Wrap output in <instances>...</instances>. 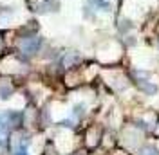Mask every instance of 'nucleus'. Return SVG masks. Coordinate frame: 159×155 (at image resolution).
<instances>
[{
	"label": "nucleus",
	"mask_w": 159,
	"mask_h": 155,
	"mask_svg": "<svg viewBox=\"0 0 159 155\" xmlns=\"http://www.w3.org/2000/svg\"><path fill=\"white\" fill-rule=\"evenodd\" d=\"M15 155H27V150H25V146H20L18 150H16V153Z\"/></svg>",
	"instance_id": "nucleus-9"
},
{
	"label": "nucleus",
	"mask_w": 159,
	"mask_h": 155,
	"mask_svg": "<svg viewBox=\"0 0 159 155\" xmlns=\"http://www.w3.org/2000/svg\"><path fill=\"white\" fill-rule=\"evenodd\" d=\"M11 94H13L11 87H0V97H2V99H9Z\"/></svg>",
	"instance_id": "nucleus-5"
},
{
	"label": "nucleus",
	"mask_w": 159,
	"mask_h": 155,
	"mask_svg": "<svg viewBox=\"0 0 159 155\" xmlns=\"http://www.w3.org/2000/svg\"><path fill=\"white\" fill-rule=\"evenodd\" d=\"M2 144H4V143H2V141H0V146H2Z\"/></svg>",
	"instance_id": "nucleus-11"
},
{
	"label": "nucleus",
	"mask_w": 159,
	"mask_h": 155,
	"mask_svg": "<svg viewBox=\"0 0 159 155\" xmlns=\"http://www.w3.org/2000/svg\"><path fill=\"white\" fill-rule=\"evenodd\" d=\"M76 61H80V54L76 52V51H72V52H69L67 56H65V60H63V63L67 65V67H72Z\"/></svg>",
	"instance_id": "nucleus-3"
},
{
	"label": "nucleus",
	"mask_w": 159,
	"mask_h": 155,
	"mask_svg": "<svg viewBox=\"0 0 159 155\" xmlns=\"http://www.w3.org/2000/svg\"><path fill=\"white\" fill-rule=\"evenodd\" d=\"M87 2H89L90 7H96V9L101 7V4H105V0H87Z\"/></svg>",
	"instance_id": "nucleus-6"
},
{
	"label": "nucleus",
	"mask_w": 159,
	"mask_h": 155,
	"mask_svg": "<svg viewBox=\"0 0 159 155\" xmlns=\"http://www.w3.org/2000/svg\"><path fill=\"white\" fill-rule=\"evenodd\" d=\"M60 125H61V126H69V128H70V126H72V123H70V121H61Z\"/></svg>",
	"instance_id": "nucleus-10"
},
{
	"label": "nucleus",
	"mask_w": 159,
	"mask_h": 155,
	"mask_svg": "<svg viewBox=\"0 0 159 155\" xmlns=\"http://www.w3.org/2000/svg\"><path fill=\"white\" fill-rule=\"evenodd\" d=\"M74 114H76V116H83V114H85V107H83V105H76V107H74Z\"/></svg>",
	"instance_id": "nucleus-7"
},
{
	"label": "nucleus",
	"mask_w": 159,
	"mask_h": 155,
	"mask_svg": "<svg viewBox=\"0 0 159 155\" xmlns=\"http://www.w3.org/2000/svg\"><path fill=\"white\" fill-rule=\"evenodd\" d=\"M116 29H118V33H121V34H127V33H130V31L134 29V22L130 18H119L118 22H116Z\"/></svg>",
	"instance_id": "nucleus-2"
},
{
	"label": "nucleus",
	"mask_w": 159,
	"mask_h": 155,
	"mask_svg": "<svg viewBox=\"0 0 159 155\" xmlns=\"http://www.w3.org/2000/svg\"><path fill=\"white\" fill-rule=\"evenodd\" d=\"M141 90L147 92V94H156L157 92V87L154 83H150V81H141Z\"/></svg>",
	"instance_id": "nucleus-4"
},
{
	"label": "nucleus",
	"mask_w": 159,
	"mask_h": 155,
	"mask_svg": "<svg viewBox=\"0 0 159 155\" xmlns=\"http://www.w3.org/2000/svg\"><path fill=\"white\" fill-rule=\"evenodd\" d=\"M136 43H138V40H136V36H132V34H129V36H127V45H129V47H132V45H136Z\"/></svg>",
	"instance_id": "nucleus-8"
},
{
	"label": "nucleus",
	"mask_w": 159,
	"mask_h": 155,
	"mask_svg": "<svg viewBox=\"0 0 159 155\" xmlns=\"http://www.w3.org/2000/svg\"><path fill=\"white\" fill-rule=\"evenodd\" d=\"M42 43H43V40L40 38V36H34V38H25L22 42V51L25 52V54H36L42 47Z\"/></svg>",
	"instance_id": "nucleus-1"
}]
</instances>
